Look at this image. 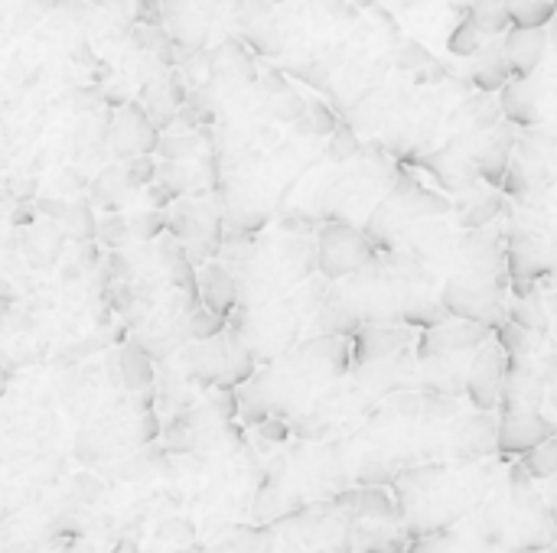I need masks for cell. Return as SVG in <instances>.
<instances>
[{
    "label": "cell",
    "instance_id": "cell-24",
    "mask_svg": "<svg viewBox=\"0 0 557 553\" xmlns=\"http://www.w3.org/2000/svg\"><path fill=\"white\" fill-rule=\"evenodd\" d=\"M512 26H552L557 0H506Z\"/></svg>",
    "mask_w": 557,
    "mask_h": 553
},
{
    "label": "cell",
    "instance_id": "cell-33",
    "mask_svg": "<svg viewBox=\"0 0 557 553\" xmlns=\"http://www.w3.org/2000/svg\"><path fill=\"white\" fill-rule=\"evenodd\" d=\"M160 538H166V541H173V544L189 548V544H193V538H196V528H193L189 521H183V518H170L166 525H160Z\"/></svg>",
    "mask_w": 557,
    "mask_h": 553
},
{
    "label": "cell",
    "instance_id": "cell-4",
    "mask_svg": "<svg viewBox=\"0 0 557 553\" xmlns=\"http://www.w3.org/2000/svg\"><path fill=\"white\" fill-rule=\"evenodd\" d=\"M375 254L379 251L369 241V235L362 228L349 225V222H330L317 238V267L323 271V277L330 284H339V280L352 277Z\"/></svg>",
    "mask_w": 557,
    "mask_h": 553
},
{
    "label": "cell",
    "instance_id": "cell-30",
    "mask_svg": "<svg viewBox=\"0 0 557 553\" xmlns=\"http://www.w3.org/2000/svg\"><path fill=\"white\" fill-rule=\"evenodd\" d=\"M304 127H307V134H313V137H330L333 130H336V114L326 108V104H307V111H304Z\"/></svg>",
    "mask_w": 557,
    "mask_h": 553
},
{
    "label": "cell",
    "instance_id": "cell-22",
    "mask_svg": "<svg viewBox=\"0 0 557 553\" xmlns=\"http://www.w3.org/2000/svg\"><path fill=\"white\" fill-rule=\"evenodd\" d=\"M117 372H121V385L127 391H147L153 385V365H150V355L144 352V345H124L117 355Z\"/></svg>",
    "mask_w": 557,
    "mask_h": 553
},
{
    "label": "cell",
    "instance_id": "cell-31",
    "mask_svg": "<svg viewBox=\"0 0 557 553\" xmlns=\"http://www.w3.org/2000/svg\"><path fill=\"white\" fill-rule=\"evenodd\" d=\"M153 176H157V166H153L150 153H140V156L127 160V169H124V183L127 186H147Z\"/></svg>",
    "mask_w": 557,
    "mask_h": 553
},
{
    "label": "cell",
    "instance_id": "cell-16",
    "mask_svg": "<svg viewBox=\"0 0 557 553\" xmlns=\"http://www.w3.org/2000/svg\"><path fill=\"white\" fill-rule=\"evenodd\" d=\"M392 62H395L411 81H418V85H444V81L450 78V72H447L421 42H414V39H398V42H395Z\"/></svg>",
    "mask_w": 557,
    "mask_h": 553
},
{
    "label": "cell",
    "instance_id": "cell-12",
    "mask_svg": "<svg viewBox=\"0 0 557 553\" xmlns=\"http://www.w3.org/2000/svg\"><path fill=\"white\" fill-rule=\"evenodd\" d=\"M499 108L503 117L509 124H516L519 130L525 127H542L545 124V95L539 85V75H525V78H509L499 88Z\"/></svg>",
    "mask_w": 557,
    "mask_h": 553
},
{
    "label": "cell",
    "instance_id": "cell-15",
    "mask_svg": "<svg viewBox=\"0 0 557 553\" xmlns=\"http://www.w3.org/2000/svg\"><path fill=\"white\" fill-rule=\"evenodd\" d=\"M467 78H470V88H473V91H493V95L512 78L509 59H506V52H503V36L490 39L476 55H470Z\"/></svg>",
    "mask_w": 557,
    "mask_h": 553
},
{
    "label": "cell",
    "instance_id": "cell-32",
    "mask_svg": "<svg viewBox=\"0 0 557 553\" xmlns=\"http://www.w3.org/2000/svg\"><path fill=\"white\" fill-rule=\"evenodd\" d=\"M98 235H101V241H104L108 248H121V244L131 238V225H127L121 215H111L108 222L98 225Z\"/></svg>",
    "mask_w": 557,
    "mask_h": 553
},
{
    "label": "cell",
    "instance_id": "cell-18",
    "mask_svg": "<svg viewBox=\"0 0 557 553\" xmlns=\"http://www.w3.org/2000/svg\"><path fill=\"white\" fill-rule=\"evenodd\" d=\"M199 300L202 306L228 316L238 303V284L235 277L222 267V264H206L202 274H199Z\"/></svg>",
    "mask_w": 557,
    "mask_h": 553
},
{
    "label": "cell",
    "instance_id": "cell-26",
    "mask_svg": "<svg viewBox=\"0 0 557 553\" xmlns=\"http://www.w3.org/2000/svg\"><path fill=\"white\" fill-rule=\"evenodd\" d=\"M359 153H362V140L352 130V124H336V130L330 134V143H326V156L333 163H349Z\"/></svg>",
    "mask_w": 557,
    "mask_h": 553
},
{
    "label": "cell",
    "instance_id": "cell-25",
    "mask_svg": "<svg viewBox=\"0 0 557 553\" xmlns=\"http://www.w3.org/2000/svg\"><path fill=\"white\" fill-rule=\"evenodd\" d=\"M490 39L476 29V23L467 16V13H460V20H457V26L450 29V39H447V49L454 52V55H460V59H470V55H476L483 46H486Z\"/></svg>",
    "mask_w": 557,
    "mask_h": 553
},
{
    "label": "cell",
    "instance_id": "cell-34",
    "mask_svg": "<svg viewBox=\"0 0 557 553\" xmlns=\"http://www.w3.org/2000/svg\"><path fill=\"white\" fill-rule=\"evenodd\" d=\"M160 228H163V215L160 212H144L140 218H134L131 222V235L134 238H157L160 235Z\"/></svg>",
    "mask_w": 557,
    "mask_h": 553
},
{
    "label": "cell",
    "instance_id": "cell-1",
    "mask_svg": "<svg viewBox=\"0 0 557 553\" xmlns=\"http://www.w3.org/2000/svg\"><path fill=\"white\" fill-rule=\"evenodd\" d=\"M512 277L506 261L503 225L473 228L460 235L454 264L441 284V303L450 316L490 326L493 332L509 319Z\"/></svg>",
    "mask_w": 557,
    "mask_h": 553
},
{
    "label": "cell",
    "instance_id": "cell-11",
    "mask_svg": "<svg viewBox=\"0 0 557 553\" xmlns=\"http://www.w3.org/2000/svg\"><path fill=\"white\" fill-rule=\"evenodd\" d=\"M557 424L545 411H509L499 414V456H522L532 447L555 437Z\"/></svg>",
    "mask_w": 557,
    "mask_h": 553
},
{
    "label": "cell",
    "instance_id": "cell-3",
    "mask_svg": "<svg viewBox=\"0 0 557 553\" xmlns=\"http://www.w3.org/2000/svg\"><path fill=\"white\" fill-rule=\"evenodd\" d=\"M454 202L434 189H428L418 176H411L408 169L398 166L395 183L385 189V196L379 199V205L372 209L369 222H366V235L375 244V251H385L401 231H408L411 225L424 222V218H437V215H450Z\"/></svg>",
    "mask_w": 557,
    "mask_h": 553
},
{
    "label": "cell",
    "instance_id": "cell-23",
    "mask_svg": "<svg viewBox=\"0 0 557 553\" xmlns=\"http://www.w3.org/2000/svg\"><path fill=\"white\" fill-rule=\"evenodd\" d=\"M519 466L535 479V482H548L557 476V433L548 437L545 443L532 447L529 453L519 456Z\"/></svg>",
    "mask_w": 557,
    "mask_h": 553
},
{
    "label": "cell",
    "instance_id": "cell-13",
    "mask_svg": "<svg viewBox=\"0 0 557 553\" xmlns=\"http://www.w3.org/2000/svg\"><path fill=\"white\" fill-rule=\"evenodd\" d=\"M552 46L548 26H509L503 36V52L509 59L512 78H525L542 68Z\"/></svg>",
    "mask_w": 557,
    "mask_h": 553
},
{
    "label": "cell",
    "instance_id": "cell-37",
    "mask_svg": "<svg viewBox=\"0 0 557 553\" xmlns=\"http://www.w3.org/2000/svg\"><path fill=\"white\" fill-rule=\"evenodd\" d=\"M542 495H545V505H548V515H552V521H555V531H557V476L555 479H548V489H545Z\"/></svg>",
    "mask_w": 557,
    "mask_h": 553
},
{
    "label": "cell",
    "instance_id": "cell-6",
    "mask_svg": "<svg viewBox=\"0 0 557 553\" xmlns=\"http://www.w3.org/2000/svg\"><path fill=\"white\" fill-rule=\"evenodd\" d=\"M490 336H493L490 326H480V323L450 316L447 323L418 332L414 355H418V362H424V359H444V355H473Z\"/></svg>",
    "mask_w": 557,
    "mask_h": 553
},
{
    "label": "cell",
    "instance_id": "cell-8",
    "mask_svg": "<svg viewBox=\"0 0 557 553\" xmlns=\"http://www.w3.org/2000/svg\"><path fill=\"white\" fill-rule=\"evenodd\" d=\"M539 355L535 359H506V381H503L499 414H509V411H545L548 385L542 378Z\"/></svg>",
    "mask_w": 557,
    "mask_h": 553
},
{
    "label": "cell",
    "instance_id": "cell-17",
    "mask_svg": "<svg viewBox=\"0 0 557 553\" xmlns=\"http://www.w3.org/2000/svg\"><path fill=\"white\" fill-rule=\"evenodd\" d=\"M114 143H117V153L127 156V153H153L157 150V127L147 121V114L140 111V104H127L121 114H117V124H114Z\"/></svg>",
    "mask_w": 557,
    "mask_h": 553
},
{
    "label": "cell",
    "instance_id": "cell-39",
    "mask_svg": "<svg viewBox=\"0 0 557 553\" xmlns=\"http://www.w3.org/2000/svg\"><path fill=\"white\" fill-rule=\"evenodd\" d=\"M545 553H557V538H555V541H552V548H548V551H545Z\"/></svg>",
    "mask_w": 557,
    "mask_h": 553
},
{
    "label": "cell",
    "instance_id": "cell-14",
    "mask_svg": "<svg viewBox=\"0 0 557 553\" xmlns=\"http://www.w3.org/2000/svg\"><path fill=\"white\" fill-rule=\"evenodd\" d=\"M516 140H519V127L509 124L506 117L499 124H493L490 130H483L480 147H476V169H480L483 183H490V186L503 183V176L512 163V153H516Z\"/></svg>",
    "mask_w": 557,
    "mask_h": 553
},
{
    "label": "cell",
    "instance_id": "cell-29",
    "mask_svg": "<svg viewBox=\"0 0 557 553\" xmlns=\"http://www.w3.org/2000/svg\"><path fill=\"white\" fill-rule=\"evenodd\" d=\"M232 553H268L271 551V535L261 528H235L228 538Z\"/></svg>",
    "mask_w": 557,
    "mask_h": 553
},
{
    "label": "cell",
    "instance_id": "cell-10",
    "mask_svg": "<svg viewBox=\"0 0 557 553\" xmlns=\"http://www.w3.org/2000/svg\"><path fill=\"white\" fill-rule=\"evenodd\" d=\"M414 342H418V329H411L405 323H372V326H362L352 336V368L392 359L398 352H408V349H414Z\"/></svg>",
    "mask_w": 557,
    "mask_h": 553
},
{
    "label": "cell",
    "instance_id": "cell-19",
    "mask_svg": "<svg viewBox=\"0 0 557 553\" xmlns=\"http://www.w3.org/2000/svg\"><path fill=\"white\" fill-rule=\"evenodd\" d=\"M509 319L548 339V329H552V316H548V293H545V290L512 293V300H509Z\"/></svg>",
    "mask_w": 557,
    "mask_h": 553
},
{
    "label": "cell",
    "instance_id": "cell-21",
    "mask_svg": "<svg viewBox=\"0 0 557 553\" xmlns=\"http://www.w3.org/2000/svg\"><path fill=\"white\" fill-rule=\"evenodd\" d=\"M460 13H467L486 39L506 36V29L512 26L506 0H470Z\"/></svg>",
    "mask_w": 557,
    "mask_h": 553
},
{
    "label": "cell",
    "instance_id": "cell-2",
    "mask_svg": "<svg viewBox=\"0 0 557 553\" xmlns=\"http://www.w3.org/2000/svg\"><path fill=\"white\" fill-rule=\"evenodd\" d=\"M483 515V531L516 553H545L557 538L555 521L548 515L545 495L535 489V479L516 463L503 482V492L493 502L476 508Z\"/></svg>",
    "mask_w": 557,
    "mask_h": 553
},
{
    "label": "cell",
    "instance_id": "cell-20",
    "mask_svg": "<svg viewBox=\"0 0 557 553\" xmlns=\"http://www.w3.org/2000/svg\"><path fill=\"white\" fill-rule=\"evenodd\" d=\"M493 336L499 339L506 359H535V355L548 345L545 336H539V332H532V329H525V326H519V323H512V319H506Z\"/></svg>",
    "mask_w": 557,
    "mask_h": 553
},
{
    "label": "cell",
    "instance_id": "cell-27",
    "mask_svg": "<svg viewBox=\"0 0 557 553\" xmlns=\"http://www.w3.org/2000/svg\"><path fill=\"white\" fill-rule=\"evenodd\" d=\"M62 225H65V235L69 238H75V241H91L95 235H98V225H95V215H91V209L82 202H75V205H65V212H62V218H59Z\"/></svg>",
    "mask_w": 557,
    "mask_h": 553
},
{
    "label": "cell",
    "instance_id": "cell-7",
    "mask_svg": "<svg viewBox=\"0 0 557 553\" xmlns=\"http://www.w3.org/2000/svg\"><path fill=\"white\" fill-rule=\"evenodd\" d=\"M506 381V352L496 336H490L470 359L467 372V398L476 411H499Z\"/></svg>",
    "mask_w": 557,
    "mask_h": 553
},
{
    "label": "cell",
    "instance_id": "cell-36",
    "mask_svg": "<svg viewBox=\"0 0 557 553\" xmlns=\"http://www.w3.org/2000/svg\"><path fill=\"white\" fill-rule=\"evenodd\" d=\"M548 316H552V329H548V345L557 349V290L548 293Z\"/></svg>",
    "mask_w": 557,
    "mask_h": 553
},
{
    "label": "cell",
    "instance_id": "cell-38",
    "mask_svg": "<svg viewBox=\"0 0 557 553\" xmlns=\"http://www.w3.org/2000/svg\"><path fill=\"white\" fill-rule=\"evenodd\" d=\"M183 553H209V551H202V548H193V544H189Z\"/></svg>",
    "mask_w": 557,
    "mask_h": 553
},
{
    "label": "cell",
    "instance_id": "cell-35",
    "mask_svg": "<svg viewBox=\"0 0 557 553\" xmlns=\"http://www.w3.org/2000/svg\"><path fill=\"white\" fill-rule=\"evenodd\" d=\"M215 411H219V417H222V420H232V417H235L238 401H235V394H232L228 388H222V391L215 394Z\"/></svg>",
    "mask_w": 557,
    "mask_h": 553
},
{
    "label": "cell",
    "instance_id": "cell-9",
    "mask_svg": "<svg viewBox=\"0 0 557 553\" xmlns=\"http://www.w3.org/2000/svg\"><path fill=\"white\" fill-rule=\"evenodd\" d=\"M509 212H512V202L499 186L476 183L473 189H467L454 199L450 218L460 231H473V228H486L493 222H503Z\"/></svg>",
    "mask_w": 557,
    "mask_h": 553
},
{
    "label": "cell",
    "instance_id": "cell-28",
    "mask_svg": "<svg viewBox=\"0 0 557 553\" xmlns=\"http://www.w3.org/2000/svg\"><path fill=\"white\" fill-rule=\"evenodd\" d=\"M225 319H228V316H222V313H215V310H209V306L199 303L196 310H189V336L199 339V342H206V339H212V336H222Z\"/></svg>",
    "mask_w": 557,
    "mask_h": 553
},
{
    "label": "cell",
    "instance_id": "cell-5",
    "mask_svg": "<svg viewBox=\"0 0 557 553\" xmlns=\"http://www.w3.org/2000/svg\"><path fill=\"white\" fill-rule=\"evenodd\" d=\"M490 456H499V417L496 411L473 407V414H460L454 424L447 463L473 466V463H486Z\"/></svg>",
    "mask_w": 557,
    "mask_h": 553
}]
</instances>
